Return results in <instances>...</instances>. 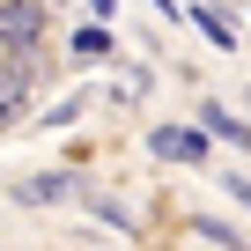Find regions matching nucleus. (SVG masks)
I'll return each mask as SVG.
<instances>
[{
	"label": "nucleus",
	"instance_id": "8",
	"mask_svg": "<svg viewBox=\"0 0 251 251\" xmlns=\"http://www.w3.org/2000/svg\"><path fill=\"white\" fill-rule=\"evenodd\" d=\"M74 52H81V59H103V52H111V37H103V30H81V37H74Z\"/></svg>",
	"mask_w": 251,
	"mask_h": 251
},
{
	"label": "nucleus",
	"instance_id": "5",
	"mask_svg": "<svg viewBox=\"0 0 251 251\" xmlns=\"http://www.w3.org/2000/svg\"><path fill=\"white\" fill-rule=\"evenodd\" d=\"M15 200H30V207H45V200H74V177H23Z\"/></svg>",
	"mask_w": 251,
	"mask_h": 251
},
{
	"label": "nucleus",
	"instance_id": "2",
	"mask_svg": "<svg viewBox=\"0 0 251 251\" xmlns=\"http://www.w3.org/2000/svg\"><path fill=\"white\" fill-rule=\"evenodd\" d=\"M23 103H30V67L15 59V67H0V126H15Z\"/></svg>",
	"mask_w": 251,
	"mask_h": 251
},
{
	"label": "nucleus",
	"instance_id": "6",
	"mask_svg": "<svg viewBox=\"0 0 251 251\" xmlns=\"http://www.w3.org/2000/svg\"><path fill=\"white\" fill-rule=\"evenodd\" d=\"M200 30H207V37H214L222 52H236V23H229V15H214V8H200Z\"/></svg>",
	"mask_w": 251,
	"mask_h": 251
},
{
	"label": "nucleus",
	"instance_id": "7",
	"mask_svg": "<svg viewBox=\"0 0 251 251\" xmlns=\"http://www.w3.org/2000/svg\"><path fill=\"white\" fill-rule=\"evenodd\" d=\"M192 229H200V236H207V244H229V251H236V244H244V236H236V229H229V222H207V214H200V222H192Z\"/></svg>",
	"mask_w": 251,
	"mask_h": 251
},
{
	"label": "nucleus",
	"instance_id": "3",
	"mask_svg": "<svg viewBox=\"0 0 251 251\" xmlns=\"http://www.w3.org/2000/svg\"><path fill=\"white\" fill-rule=\"evenodd\" d=\"M148 148H155V155H170V163H192L207 141H200V133H177V126H155V133H148Z\"/></svg>",
	"mask_w": 251,
	"mask_h": 251
},
{
	"label": "nucleus",
	"instance_id": "4",
	"mask_svg": "<svg viewBox=\"0 0 251 251\" xmlns=\"http://www.w3.org/2000/svg\"><path fill=\"white\" fill-rule=\"evenodd\" d=\"M200 118H207V133H214V141H229V148H251V126H244V118H229L222 103H207Z\"/></svg>",
	"mask_w": 251,
	"mask_h": 251
},
{
	"label": "nucleus",
	"instance_id": "9",
	"mask_svg": "<svg viewBox=\"0 0 251 251\" xmlns=\"http://www.w3.org/2000/svg\"><path fill=\"white\" fill-rule=\"evenodd\" d=\"M229 192H236V200H244V207H251V177H229Z\"/></svg>",
	"mask_w": 251,
	"mask_h": 251
},
{
	"label": "nucleus",
	"instance_id": "1",
	"mask_svg": "<svg viewBox=\"0 0 251 251\" xmlns=\"http://www.w3.org/2000/svg\"><path fill=\"white\" fill-rule=\"evenodd\" d=\"M37 37H45V0H0V45L30 52Z\"/></svg>",
	"mask_w": 251,
	"mask_h": 251
}]
</instances>
